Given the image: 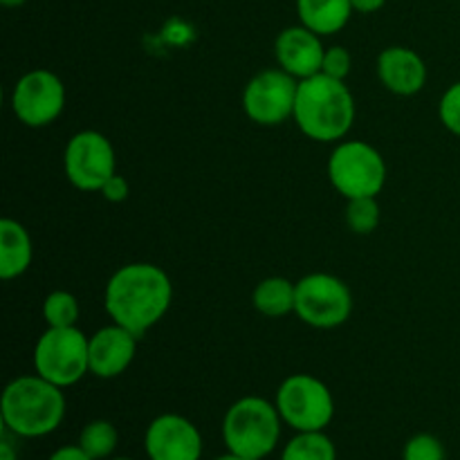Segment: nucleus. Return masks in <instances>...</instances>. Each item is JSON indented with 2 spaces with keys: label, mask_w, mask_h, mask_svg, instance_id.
Masks as SVG:
<instances>
[{
  "label": "nucleus",
  "mask_w": 460,
  "mask_h": 460,
  "mask_svg": "<svg viewBox=\"0 0 460 460\" xmlns=\"http://www.w3.org/2000/svg\"><path fill=\"white\" fill-rule=\"evenodd\" d=\"M328 178L346 200L377 198L386 182L385 157L362 139L340 142L328 160Z\"/></svg>",
  "instance_id": "39448f33"
},
{
  "label": "nucleus",
  "mask_w": 460,
  "mask_h": 460,
  "mask_svg": "<svg viewBox=\"0 0 460 460\" xmlns=\"http://www.w3.org/2000/svg\"><path fill=\"white\" fill-rule=\"evenodd\" d=\"M353 292L335 274L313 272L296 281L295 314L308 326L331 331L349 322Z\"/></svg>",
  "instance_id": "6e6552de"
},
{
  "label": "nucleus",
  "mask_w": 460,
  "mask_h": 460,
  "mask_svg": "<svg viewBox=\"0 0 460 460\" xmlns=\"http://www.w3.org/2000/svg\"><path fill=\"white\" fill-rule=\"evenodd\" d=\"M139 337L112 322L90 337V373L99 380H112L126 373L137 353Z\"/></svg>",
  "instance_id": "4468645a"
},
{
  "label": "nucleus",
  "mask_w": 460,
  "mask_h": 460,
  "mask_svg": "<svg viewBox=\"0 0 460 460\" xmlns=\"http://www.w3.org/2000/svg\"><path fill=\"white\" fill-rule=\"evenodd\" d=\"M43 319L48 328L76 326V322H79V301L72 292H49L43 301Z\"/></svg>",
  "instance_id": "412c9836"
},
{
  "label": "nucleus",
  "mask_w": 460,
  "mask_h": 460,
  "mask_svg": "<svg viewBox=\"0 0 460 460\" xmlns=\"http://www.w3.org/2000/svg\"><path fill=\"white\" fill-rule=\"evenodd\" d=\"M173 301L169 274L153 263H128L117 270L106 283L108 317L142 340L164 319Z\"/></svg>",
  "instance_id": "f257e3e1"
},
{
  "label": "nucleus",
  "mask_w": 460,
  "mask_h": 460,
  "mask_svg": "<svg viewBox=\"0 0 460 460\" xmlns=\"http://www.w3.org/2000/svg\"><path fill=\"white\" fill-rule=\"evenodd\" d=\"M0 3L4 4V7H9V9H13V7H21V4H25L27 0H0Z\"/></svg>",
  "instance_id": "c756f323"
},
{
  "label": "nucleus",
  "mask_w": 460,
  "mask_h": 460,
  "mask_svg": "<svg viewBox=\"0 0 460 460\" xmlns=\"http://www.w3.org/2000/svg\"><path fill=\"white\" fill-rule=\"evenodd\" d=\"M377 76L389 93L400 97L418 94L427 84V66L413 49L394 45L382 49L377 57Z\"/></svg>",
  "instance_id": "2eb2a0df"
},
{
  "label": "nucleus",
  "mask_w": 460,
  "mask_h": 460,
  "mask_svg": "<svg viewBox=\"0 0 460 460\" xmlns=\"http://www.w3.org/2000/svg\"><path fill=\"white\" fill-rule=\"evenodd\" d=\"M252 304L261 314L270 319L286 317L295 313L296 304V283L283 277H268L252 292Z\"/></svg>",
  "instance_id": "a211bd4d"
},
{
  "label": "nucleus",
  "mask_w": 460,
  "mask_h": 460,
  "mask_svg": "<svg viewBox=\"0 0 460 460\" xmlns=\"http://www.w3.org/2000/svg\"><path fill=\"white\" fill-rule=\"evenodd\" d=\"M99 193H102L108 202H115L117 205V202H124L126 198H128L130 187H128V182H126L124 175L115 173L106 184H103V189Z\"/></svg>",
  "instance_id": "a878e982"
},
{
  "label": "nucleus",
  "mask_w": 460,
  "mask_h": 460,
  "mask_svg": "<svg viewBox=\"0 0 460 460\" xmlns=\"http://www.w3.org/2000/svg\"><path fill=\"white\" fill-rule=\"evenodd\" d=\"M281 413L277 404L259 395L236 400L223 418V440L227 452L247 460H263L281 438Z\"/></svg>",
  "instance_id": "20e7f679"
},
{
  "label": "nucleus",
  "mask_w": 460,
  "mask_h": 460,
  "mask_svg": "<svg viewBox=\"0 0 460 460\" xmlns=\"http://www.w3.org/2000/svg\"><path fill=\"white\" fill-rule=\"evenodd\" d=\"M148 460H200L202 436L189 418L180 413H162L144 434Z\"/></svg>",
  "instance_id": "f8f14e48"
},
{
  "label": "nucleus",
  "mask_w": 460,
  "mask_h": 460,
  "mask_svg": "<svg viewBox=\"0 0 460 460\" xmlns=\"http://www.w3.org/2000/svg\"><path fill=\"white\" fill-rule=\"evenodd\" d=\"M119 434L108 420H93L81 429L79 447L93 460H106L115 454Z\"/></svg>",
  "instance_id": "aec40b11"
},
{
  "label": "nucleus",
  "mask_w": 460,
  "mask_h": 460,
  "mask_svg": "<svg viewBox=\"0 0 460 460\" xmlns=\"http://www.w3.org/2000/svg\"><path fill=\"white\" fill-rule=\"evenodd\" d=\"M63 169L72 187L79 191H102L117 173L115 148L99 130H81L72 135L63 151Z\"/></svg>",
  "instance_id": "1a4fd4ad"
},
{
  "label": "nucleus",
  "mask_w": 460,
  "mask_h": 460,
  "mask_svg": "<svg viewBox=\"0 0 460 460\" xmlns=\"http://www.w3.org/2000/svg\"><path fill=\"white\" fill-rule=\"evenodd\" d=\"M438 117L449 133L460 137V81L449 85L443 97H440Z\"/></svg>",
  "instance_id": "b1692460"
},
{
  "label": "nucleus",
  "mask_w": 460,
  "mask_h": 460,
  "mask_svg": "<svg viewBox=\"0 0 460 460\" xmlns=\"http://www.w3.org/2000/svg\"><path fill=\"white\" fill-rule=\"evenodd\" d=\"M353 12L350 0H296L299 22L319 36H332L344 30Z\"/></svg>",
  "instance_id": "f3484780"
},
{
  "label": "nucleus",
  "mask_w": 460,
  "mask_h": 460,
  "mask_svg": "<svg viewBox=\"0 0 460 460\" xmlns=\"http://www.w3.org/2000/svg\"><path fill=\"white\" fill-rule=\"evenodd\" d=\"M353 9L359 13H373L386 4V0H350Z\"/></svg>",
  "instance_id": "cd10ccee"
},
{
  "label": "nucleus",
  "mask_w": 460,
  "mask_h": 460,
  "mask_svg": "<svg viewBox=\"0 0 460 460\" xmlns=\"http://www.w3.org/2000/svg\"><path fill=\"white\" fill-rule=\"evenodd\" d=\"M292 119L314 142H341L355 121L353 93L344 81L323 72L301 79Z\"/></svg>",
  "instance_id": "f03ea898"
},
{
  "label": "nucleus",
  "mask_w": 460,
  "mask_h": 460,
  "mask_svg": "<svg viewBox=\"0 0 460 460\" xmlns=\"http://www.w3.org/2000/svg\"><path fill=\"white\" fill-rule=\"evenodd\" d=\"M111 460H133V458H111Z\"/></svg>",
  "instance_id": "2f4dec72"
},
{
  "label": "nucleus",
  "mask_w": 460,
  "mask_h": 460,
  "mask_svg": "<svg viewBox=\"0 0 460 460\" xmlns=\"http://www.w3.org/2000/svg\"><path fill=\"white\" fill-rule=\"evenodd\" d=\"M299 79L281 67L263 70L247 81L243 90V111L259 126H281L295 115Z\"/></svg>",
  "instance_id": "9d476101"
},
{
  "label": "nucleus",
  "mask_w": 460,
  "mask_h": 460,
  "mask_svg": "<svg viewBox=\"0 0 460 460\" xmlns=\"http://www.w3.org/2000/svg\"><path fill=\"white\" fill-rule=\"evenodd\" d=\"M281 460H337V447L323 431H296Z\"/></svg>",
  "instance_id": "6ab92c4d"
},
{
  "label": "nucleus",
  "mask_w": 460,
  "mask_h": 460,
  "mask_svg": "<svg viewBox=\"0 0 460 460\" xmlns=\"http://www.w3.org/2000/svg\"><path fill=\"white\" fill-rule=\"evenodd\" d=\"M34 259L31 236L18 220H0V279L12 281L30 270Z\"/></svg>",
  "instance_id": "dca6fc26"
},
{
  "label": "nucleus",
  "mask_w": 460,
  "mask_h": 460,
  "mask_svg": "<svg viewBox=\"0 0 460 460\" xmlns=\"http://www.w3.org/2000/svg\"><path fill=\"white\" fill-rule=\"evenodd\" d=\"M0 416L9 434L21 438H43L57 431L66 418V395L61 386L36 376L9 382L0 400Z\"/></svg>",
  "instance_id": "7ed1b4c3"
},
{
  "label": "nucleus",
  "mask_w": 460,
  "mask_h": 460,
  "mask_svg": "<svg viewBox=\"0 0 460 460\" xmlns=\"http://www.w3.org/2000/svg\"><path fill=\"white\" fill-rule=\"evenodd\" d=\"M346 225L353 234L367 236L380 225V205L377 198H353L346 205Z\"/></svg>",
  "instance_id": "4be33fe9"
},
{
  "label": "nucleus",
  "mask_w": 460,
  "mask_h": 460,
  "mask_svg": "<svg viewBox=\"0 0 460 460\" xmlns=\"http://www.w3.org/2000/svg\"><path fill=\"white\" fill-rule=\"evenodd\" d=\"M402 460H445V445L434 434H416L404 445Z\"/></svg>",
  "instance_id": "5701e85b"
},
{
  "label": "nucleus",
  "mask_w": 460,
  "mask_h": 460,
  "mask_svg": "<svg viewBox=\"0 0 460 460\" xmlns=\"http://www.w3.org/2000/svg\"><path fill=\"white\" fill-rule=\"evenodd\" d=\"M66 108V85L54 72L39 67L16 81L12 90V111L30 128L54 124Z\"/></svg>",
  "instance_id": "9b49d317"
},
{
  "label": "nucleus",
  "mask_w": 460,
  "mask_h": 460,
  "mask_svg": "<svg viewBox=\"0 0 460 460\" xmlns=\"http://www.w3.org/2000/svg\"><path fill=\"white\" fill-rule=\"evenodd\" d=\"M281 420L295 431H323L335 418V400L319 377L295 373L286 377L277 391Z\"/></svg>",
  "instance_id": "0eeeda50"
},
{
  "label": "nucleus",
  "mask_w": 460,
  "mask_h": 460,
  "mask_svg": "<svg viewBox=\"0 0 460 460\" xmlns=\"http://www.w3.org/2000/svg\"><path fill=\"white\" fill-rule=\"evenodd\" d=\"M34 368L61 389L75 386L90 373V337L76 326L48 328L34 346Z\"/></svg>",
  "instance_id": "423d86ee"
},
{
  "label": "nucleus",
  "mask_w": 460,
  "mask_h": 460,
  "mask_svg": "<svg viewBox=\"0 0 460 460\" xmlns=\"http://www.w3.org/2000/svg\"><path fill=\"white\" fill-rule=\"evenodd\" d=\"M323 54H326V48L322 43V36L301 22L295 27H286L274 43L279 67L299 81L322 72Z\"/></svg>",
  "instance_id": "ddd939ff"
},
{
  "label": "nucleus",
  "mask_w": 460,
  "mask_h": 460,
  "mask_svg": "<svg viewBox=\"0 0 460 460\" xmlns=\"http://www.w3.org/2000/svg\"><path fill=\"white\" fill-rule=\"evenodd\" d=\"M48 460H93L79 445H66V447H58Z\"/></svg>",
  "instance_id": "bb28decb"
},
{
  "label": "nucleus",
  "mask_w": 460,
  "mask_h": 460,
  "mask_svg": "<svg viewBox=\"0 0 460 460\" xmlns=\"http://www.w3.org/2000/svg\"><path fill=\"white\" fill-rule=\"evenodd\" d=\"M0 460H18L16 449H13V445L7 438L0 440Z\"/></svg>",
  "instance_id": "c85d7f7f"
},
{
  "label": "nucleus",
  "mask_w": 460,
  "mask_h": 460,
  "mask_svg": "<svg viewBox=\"0 0 460 460\" xmlns=\"http://www.w3.org/2000/svg\"><path fill=\"white\" fill-rule=\"evenodd\" d=\"M214 460H247V458L238 456V454H232V452H227V454H223V456H218V458H214Z\"/></svg>",
  "instance_id": "7c9ffc66"
},
{
  "label": "nucleus",
  "mask_w": 460,
  "mask_h": 460,
  "mask_svg": "<svg viewBox=\"0 0 460 460\" xmlns=\"http://www.w3.org/2000/svg\"><path fill=\"white\" fill-rule=\"evenodd\" d=\"M350 67H353V57L346 48L341 45H332V48H326V54H323V75L332 76V79L346 81V76L350 75Z\"/></svg>",
  "instance_id": "393cba45"
}]
</instances>
